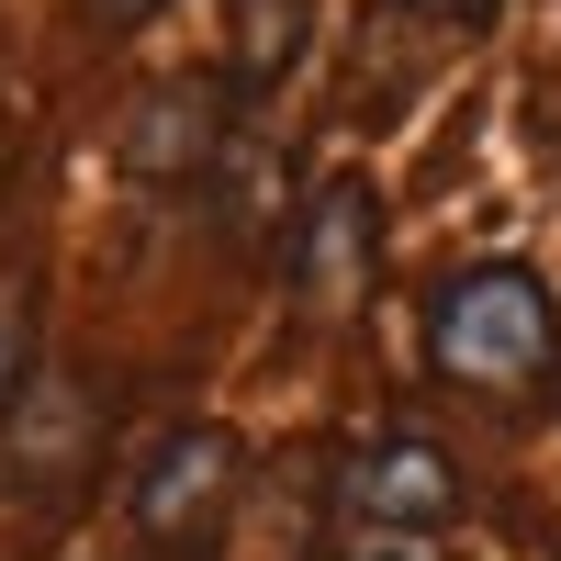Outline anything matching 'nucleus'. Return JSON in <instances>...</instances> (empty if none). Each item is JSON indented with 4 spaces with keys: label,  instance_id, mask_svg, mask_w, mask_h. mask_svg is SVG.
I'll return each mask as SVG.
<instances>
[{
    "label": "nucleus",
    "instance_id": "nucleus-4",
    "mask_svg": "<svg viewBox=\"0 0 561 561\" xmlns=\"http://www.w3.org/2000/svg\"><path fill=\"white\" fill-rule=\"evenodd\" d=\"M370 248H382V192L370 180H325L304 237H293V293L304 304H348L370 280Z\"/></svg>",
    "mask_w": 561,
    "mask_h": 561
},
{
    "label": "nucleus",
    "instance_id": "nucleus-1",
    "mask_svg": "<svg viewBox=\"0 0 561 561\" xmlns=\"http://www.w3.org/2000/svg\"><path fill=\"white\" fill-rule=\"evenodd\" d=\"M427 370L472 404H539L561 382V304L528 259H472L427 293Z\"/></svg>",
    "mask_w": 561,
    "mask_h": 561
},
{
    "label": "nucleus",
    "instance_id": "nucleus-2",
    "mask_svg": "<svg viewBox=\"0 0 561 561\" xmlns=\"http://www.w3.org/2000/svg\"><path fill=\"white\" fill-rule=\"evenodd\" d=\"M325 517H337L348 539H370V550L438 539V528L460 517V460H449L438 438H415V427H382V438H359V449L337 460Z\"/></svg>",
    "mask_w": 561,
    "mask_h": 561
},
{
    "label": "nucleus",
    "instance_id": "nucleus-7",
    "mask_svg": "<svg viewBox=\"0 0 561 561\" xmlns=\"http://www.w3.org/2000/svg\"><path fill=\"white\" fill-rule=\"evenodd\" d=\"M79 12L102 23V34H135V23H147V12H169V0H79Z\"/></svg>",
    "mask_w": 561,
    "mask_h": 561
},
{
    "label": "nucleus",
    "instance_id": "nucleus-3",
    "mask_svg": "<svg viewBox=\"0 0 561 561\" xmlns=\"http://www.w3.org/2000/svg\"><path fill=\"white\" fill-rule=\"evenodd\" d=\"M237 472L248 449L237 427H180L147 449V472H135V528H147L158 561H214L225 550V517H237Z\"/></svg>",
    "mask_w": 561,
    "mask_h": 561
},
{
    "label": "nucleus",
    "instance_id": "nucleus-6",
    "mask_svg": "<svg viewBox=\"0 0 561 561\" xmlns=\"http://www.w3.org/2000/svg\"><path fill=\"white\" fill-rule=\"evenodd\" d=\"M23 370H34V293H23L12 270H0V415H12Z\"/></svg>",
    "mask_w": 561,
    "mask_h": 561
},
{
    "label": "nucleus",
    "instance_id": "nucleus-5",
    "mask_svg": "<svg viewBox=\"0 0 561 561\" xmlns=\"http://www.w3.org/2000/svg\"><path fill=\"white\" fill-rule=\"evenodd\" d=\"M203 147H214V90H158V102L135 113V135H124V158L147 169V180L203 169Z\"/></svg>",
    "mask_w": 561,
    "mask_h": 561
},
{
    "label": "nucleus",
    "instance_id": "nucleus-8",
    "mask_svg": "<svg viewBox=\"0 0 561 561\" xmlns=\"http://www.w3.org/2000/svg\"><path fill=\"white\" fill-rule=\"evenodd\" d=\"M404 12H427V23H483L494 0H404Z\"/></svg>",
    "mask_w": 561,
    "mask_h": 561
}]
</instances>
